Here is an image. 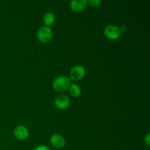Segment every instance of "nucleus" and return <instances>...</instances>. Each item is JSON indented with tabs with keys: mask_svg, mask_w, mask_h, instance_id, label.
Listing matches in <instances>:
<instances>
[{
	"mask_svg": "<svg viewBox=\"0 0 150 150\" xmlns=\"http://www.w3.org/2000/svg\"><path fill=\"white\" fill-rule=\"evenodd\" d=\"M53 88L57 92H63L69 89L70 85V79L66 76H59L53 81Z\"/></svg>",
	"mask_w": 150,
	"mask_h": 150,
	"instance_id": "obj_1",
	"label": "nucleus"
},
{
	"mask_svg": "<svg viewBox=\"0 0 150 150\" xmlns=\"http://www.w3.org/2000/svg\"><path fill=\"white\" fill-rule=\"evenodd\" d=\"M37 37H38V40L40 41L41 42L47 43L52 40L53 32L50 27L45 26H42L38 31Z\"/></svg>",
	"mask_w": 150,
	"mask_h": 150,
	"instance_id": "obj_2",
	"label": "nucleus"
},
{
	"mask_svg": "<svg viewBox=\"0 0 150 150\" xmlns=\"http://www.w3.org/2000/svg\"><path fill=\"white\" fill-rule=\"evenodd\" d=\"M121 29L115 25H108L104 29V35L111 40H118L121 36Z\"/></svg>",
	"mask_w": 150,
	"mask_h": 150,
	"instance_id": "obj_3",
	"label": "nucleus"
},
{
	"mask_svg": "<svg viewBox=\"0 0 150 150\" xmlns=\"http://www.w3.org/2000/svg\"><path fill=\"white\" fill-rule=\"evenodd\" d=\"M85 73H86V70H85L84 67L78 64L72 67L70 72V77L72 80L77 81L81 80L84 77Z\"/></svg>",
	"mask_w": 150,
	"mask_h": 150,
	"instance_id": "obj_4",
	"label": "nucleus"
},
{
	"mask_svg": "<svg viewBox=\"0 0 150 150\" xmlns=\"http://www.w3.org/2000/svg\"><path fill=\"white\" fill-rule=\"evenodd\" d=\"M54 103H55L56 107L59 109H67L70 105V98L64 95H59L55 98Z\"/></svg>",
	"mask_w": 150,
	"mask_h": 150,
	"instance_id": "obj_5",
	"label": "nucleus"
},
{
	"mask_svg": "<svg viewBox=\"0 0 150 150\" xmlns=\"http://www.w3.org/2000/svg\"><path fill=\"white\" fill-rule=\"evenodd\" d=\"M14 136L17 139L21 141L25 140L29 136V130L24 125H18L15 127L13 131Z\"/></svg>",
	"mask_w": 150,
	"mask_h": 150,
	"instance_id": "obj_6",
	"label": "nucleus"
},
{
	"mask_svg": "<svg viewBox=\"0 0 150 150\" xmlns=\"http://www.w3.org/2000/svg\"><path fill=\"white\" fill-rule=\"evenodd\" d=\"M88 4L87 0H73L70 1V8L76 13H81L86 8Z\"/></svg>",
	"mask_w": 150,
	"mask_h": 150,
	"instance_id": "obj_7",
	"label": "nucleus"
},
{
	"mask_svg": "<svg viewBox=\"0 0 150 150\" xmlns=\"http://www.w3.org/2000/svg\"><path fill=\"white\" fill-rule=\"evenodd\" d=\"M51 144L57 149H62L65 145V139L59 134H54L50 139Z\"/></svg>",
	"mask_w": 150,
	"mask_h": 150,
	"instance_id": "obj_8",
	"label": "nucleus"
},
{
	"mask_svg": "<svg viewBox=\"0 0 150 150\" xmlns=\"http://www.w3.org/2000/svg\"><path fill=\"white\" fill-rule=\"evenodd\" d=\"M56 20L55 15L52 12H47L43 16V23H45V26L49 27L50 26H52Z\"/></svg>",
	"mask_w": 150,
	"mask_h": 150,
	"instance_id": "obj_9",
	"label": "nucleus"
},
{
	"mask_svg": "<svg viewBox=\"0 0 150 150\" xmlns=\"http://www.w3.org/2000/svg\"><path fill=\"white\" fill-rule=\"evenodd\" d=\"M69 92H70V95L72 97H73V98H78L81 94V87L79 85L73 83V84L70 85Z\"/></svg>",
	"mask_w": 150,
	"mask_h": 150,
	"instance_id": "obj_10",
	"label": "nucleus"
},
{
	"mask_svg": "<svg viewBox=\"0 0 150 150\" xmlns=\"http://www.w3.org/2000/svg\"><path fill=\"white\" fill-rule=\"evenodd\" d=\"M88 4L92 7H98L102 4V1L100 0H89L88 1Z\"/></svg>",
	"mask_w": 150,
	"mask_h": 150,
	"instance_id": "obj_11",
	"label": "nucleus"
},
{
	"mask_svg": "<svg viewBox=\"0 0 150 150\" xmlns=\"http://www.w3.org/2000/svg\"><path fill=\"white\" fill-rule=\"evenodd\" d=\"M35 150H51V149L45 145H39V146H36Z\"/></svg>",
	"mask_w": 150,
	"mask_h": 150,
	"instance_id": "obj_12",
	"label": "nucleus"
},
{
	"mask_svg": "<svg viewBox=\"0 0 150 150\" xmlns=\"http://www.w3.org/2000/svg\"><path fill=\"white\" fill-rule=\"evenodd\" d=\"M144 141L145 142H146V145H147V146H149V134L146 135V137L144 138Z\"/></svg>",
	"mask_w": 150,
	"mask_h": 150,
	"instance_id": "obj_13",
	"label": "nucleus"
}]
</instances>
